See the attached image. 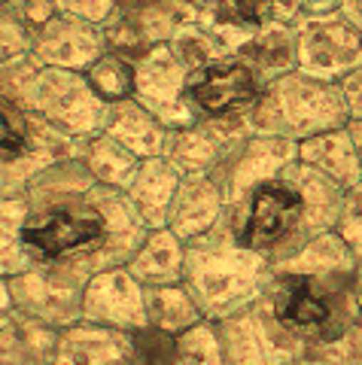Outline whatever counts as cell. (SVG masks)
I'll return each mask as SVG.
<instances>
[{
	"instance_id": "1",
	"label": "cell",
	"mask_w": 362,
	"mask_h": 365,
	"mask_svg": "<svg viewBox=\"0 0 362 365\" xmlns=\"http://www.w3.org/2000/svg\"><path fill=\"white\" fill-rule=\"evenodd\" d=\"M274 280V265L234 241L229 216L205 237L186 244L183 287L205 319H225L256 304Z\"/></svg>"
},
{
	"instance_id": "2",
	"label": "cell",
	"mask_w": 362,
	"mask_h": 365,
	"mask_svg": "<svg viewBox=\"0 0 362 365\" xmlns=\"http://www.w3.org/2000/svg\"><path fill=\"white\" fill-rule=\"evenodd\" d=\"M262 302L304 347L329 344L362 319L353 287H350V274L301 277V274L274 271V280L268 283Z\"/></svg>"
},
{
	"instance_id": "3",
	"label": "cell",
	"mask_w": 362,
	"mask_h": 365,
	"mask_svg": "<svg viewBox=\"0 0 362 365\" xmlns=\"http://www.w3.org/2000/svg\"><path fill=\"white\" fill-rule=\"evenodd\" d=\"M253 134L286 137V140H308L314 134L344 128L350 122L341 88L329 79L292 71L265 83L256 107L250 110Z\"/></svg>"
},
{
	"instance_id": "4",
	"label": "cell",
	"mask_w": 362,
	"mask_h": 365,
	"mask_svg": "<svg viewBox=\"0 0 362 365\" xmlns=\"http://www.w3.org/2000/svg\"><path fill=\"white\" fill-rule=\"evenodd\" d=\"M229 225L237 244L268 259L274 268L296 256L311 237L301 195L284 177L253 189L229 210Z\"/></svg>"
},
{
	"instance_id": "5",
	"label": "cell",
	"mask_w": 362,
	"mask_h": 365,
	"mask_svg": "<svg viewBox=\"0 0 362 365\" xmlns=\"http://www.w3.org/2000/svg\"><path fill=\"white\" fill-rule=\"evenodd\" d=\"M88 280L92 274L79 262H33L6 283L19 314L64 332L83 319V295Z\"/></svg>"
},
{
	"instance_id": "6",
	"label": "cell",
	"mask_w": 362,
	"mask_h": 365,
	"mask_svg": "<svg viewBox=\"0 0 362 365\" xmlns=\"http://www.w3.org/2000/svg\"><path fill=\"white\" fill-rule=\"evenodd\" d=\"M28 110L61 134L86 140V137L104 131L110 104L95 95L86 73L40 67L28 91Z\"/></svg>"
},
{
	"instance_id": "7",
	"label": "cell",
	"mask_w": 362,
	"mask_h": 365,
	"mask_svg": "<svg viewBox=\"0 0 362 365\" xmlns=\"http://www.w3.org/2000/svg\"><path fill=\"white\" fill-rule=\"evenodd\" d=\"M225 365H299L304 344L259 299L225 319H217Z\"/></svg>"
},
{
	"instance_id": "8",
	"label": "cell",
	"mask_w": 362,
	"mask_h": 365,
	"mask_svg": "<svg viewBox=\"0 0 362 365\" xmlns=\"http://www.w3.org/2000/svg\"><path fill=\"white\" fill-rule=\"evenodd\" d=\"M253 137L250 119L229 116V119H198L186 128L167 131L165 153L180 177H213L219 180L229 168L234 153Z\"/></svg>"
},
{
	"instance_id": "9",
	"label": "cell",
	"mask_w": 362,
	"mask_h": 365,
	"mask_svg": "<svg viewBox=\"0 0 362 365\" xmlns=\"http://www.w3.org/2000/svg\"><path fill=\"white\" fill-rule=\"evenodd\" d=\"M265 79L253 67L237 58H219L201 71L189 73L186 101L198 119H229V116H250Z\"/></svg>"
},
{
	"instance_id": "10",
	"label": "cell",
	"mask_w": 362,
	"mask_h": 365,
	"mask_svg": "<svg viewBox=\"0 0 362 365\" xmlns=\"http://www.w3.org/2000/svg\"><path fill=\"white\" fill-rule=\"evenodd\" d=\"M189 71L171 46H155L134 61V101L143 104L167 131L198 122L186 101Z\"/></svg>"
},
{
	"instance_id": "11",
	"label": "cell",
	"mask_w": 362,
	"mask_h": 365,
	"mask_svg": "<svg viewBox=\"0 0 362 365\" xmlns=\"http://www.w3.org/2000/svg\"><path fill=\"white\" fill-rule=\"evenodd\" d=\"M362 64V34L338 13L304 16L299 21V71L338 83Z\"/></svg>"
},
{
	"instance_id": "12",
	"label": "cell",
	"mask_w": 362,
	"mask_h": 365,
	"mask_svg": "<svg viewBox=\"0 0 362 365\" xmlns=\"http://www.w3.org/2000/svg\"><path fill=\"white\" fill-rule=\"evenodd\" d=\"M83 319L116 332H140L146 319V287L128 268L98 271L83 295Z\"/></svg>"
},
{
	"instance_id": "13",
	"label": "cell",
	"mask_w": 362,
	"mask_h": 365,
	"mask_svg": "<svg viewBox=\"0 0 362 365\" xmlns=\"http://www.w3.org/2000/svg\"><path fill=\"white\" fill-rule=\"evenodd\" d=\"M107 52L104 28L88 25L83 19L55 13L46 25L31 34L28 55L40 67H58V71L86 73L100 55Z\"/></svg>"
},
{
	"instance_id": "14",
	"label": "cell",
	"mask_w": 362,
	"mask_h": 365,
	"mask_svg": "<svg viewBox=\"0 0 362 365\" xmlns=\"http://www.w3.org/2000/svg\"><path fill=\"white\" fill-rule=\"evenodd\" d=\"M292 162H299V143L296 140L253 134L250 140L234 153L229 168H225L222 177L217 180L222 186V195H225L229 210H234L253 189L280 180Z\"/></svg>"
},
{
	"instance_id": "15",
	"label": "cell",
	"mask_w": 362,
	"mask_h": 365,
	"mask_svg": "<svg viewBox=\"0 0 362 365\" xmlns=\"http://www.w3.org/2000/svg\"><path fill=\"white\" fill-rule=\"evenodd\" d=\"M225 216H229V204H225L222 186L217 180L183 177L174 192L165 228H171L183 244H192L198 237H205L207 232H213Z\"/></svg>"
},
{
	"instance_id": "16",
	"label": "cell",
	"mask_w": 362,
	"mask_h": 365,
	"mask_svg": "<svg viewBox=\"0 0 362 365\" xmlns=\"http://www.w3.org/2000/svg\"><path fill=\"white\" fill-rule=\"evenodd\" d=\"M52 365H138V347L131 332L79 319L61 332Z\"/></svg>"
},
{
	"instance_id": "17",
	"label": "cell",
	"mask_w": 362,
	"mask_h": 365,
	"mask_svg": "<svg viewBox=\"0 0 362 365\" xmlns=\"http://www.w3.org/2000/svg\"><path fill=\"white\" fill-rule=\"evenodd\" d=\"M198 9L183 0H119L113 19L128 25L146 49L167 46L180 31L198 21Z\"/></svg>"
},
{
	"instance_id": "18",
	"label": "cell",
	"mask_w": 362,
	"mask_h": 365,
	"mask_svg": "<svg viewBox=\"0 0 362 365\" xmlns=\"http://www.w3.org/2000/svg\"><path fill=\"white\" fill-rule=\"evenodd\" d=\"M234 58L253 67L265 83L299 71V25L271 21V25L256 28Z\"/></svg>"
},
{
	"instance_id": "19",
	"label": "cell",
	"mask_w": 362,
	"mask_h": 365,
	"mask_svg": "<svg viewBox=\"0 0 362 365\" xmlns=\"http://www.w3.org/2000/svg\"><path fill=\"white\" fill-rule=\"evenodd\" d=\"M61 332L13 311L0 326V365H52Z\"/></svg>"
},
{
	"instance_id": "20",
	"label": "cell",
	"mask_w": 362,
	"mask_h": 365,
	"mask_svg": "<svg viewBox=\"0 0 362 365\" xmlns=\"http://www.w3.org/2000/svg\"><path fill=\"white\" fill-rule=\"evenodd\" d=\"M180 170L167 162V158H143L140 170L134 174L131 186L125 189V195L131 198L134 210L140 213V220L150 228H165L167 210H171L174 192L180 186Z\"/></svg>"
},
{
	"instance_id": "21",
	"label": "cell",
	"mask_w": 362,
	"mask_h": 365,
	"mask_svg": "<svg viewBox=\"0 0 362 365\" xmlns=\"http://www.w3.org/2000/svg\"><path fill=\"white\" fill-rule=\"evenodd\" d=\"M299 162L320 170V174L335 180L338 186H344V189L356 186L362 180V162H359L356 143H353V137H350L347 125L344 128L323 131V134H314L308 140H301L299 143Z\"/></svg>"
},
{
	"instance_id": "22",
	"label": "cell",
	"mask_w": 362,
	"mask_h": 365,
	"mask_svg": "<svg viewBox=\"0 0 362 365\" xmlns=\"http://www.w3.org/2000/svg\"><path fill=\"white\" fill-rule=\"evenodd\" d=\"M146 289L152 287H171L183 283L186 271V244L171 232V228H152L143 237L140 250L125 265Z\"/></svg>"
},
{
	"instance_id": "23",
	"label": "cell",
	"mask_w": 362,
	"mask_h": 365,
	"mask_svg": "<svg viewBox=\"0 0 362 365\" xmlns=\"http://www.w3.org/2000/svg\"><path fill=\"white\" fill-rule=\"evenodd\" d=\"M284 180L301 195L304 204V216H308V228L311 235L316 232H329L338 225V216H341V204L347 189L338 186L335 180H329L320 170H314L301 162H292L284 170Z\"/></svg>"
},
{
	"instance_id": "24",
	"label": "cell",
	"mask_w": 362,
	"mask_h": 365,
	"mask_svg": "<svg viewBox=\"0 0 362 365\" xmlns=\"http://www.w3.org/2000/svg\"><path fill=\"white\" fill-rule=\"evenodd\" d=\"M104 131L113 137V140L128 146L138 158H158L165 153L167 128L143 104H138L134 98L119 101V104H110Z\"/></svg>"
},
{
	"instance_id": "25",
	"label": "cell",
	"mask_w": 362,
	"mask_h": 365,
	"mask_svg": "<svg viewBox=\"0 0 362 365\" xmlns=\"http://www.w3.org/2000/svg\"><path fill=\"white\" fill-rule=\"evenodd\" d=\"M356 253L341 235L329 228V232L311 235L304 247L284 265H277V274H301V277H338V274H353Z\"/></svg>"
},
{
	"instance_id": "26",
	"label": "cell",
	"mask_w": 362,
	"mask_h": 365,
	"mask_svg": "<svg viewBox=\"0 0 362 365\" xmlns=\"http://www.w3.org/2000/svg\"><path fill=\"white\" fill-rule=\"evenodd\" d=\"M79 158H83L88 174H92L100 186H110V189H119V192H125L131 186V180L140 170V162H143V158L134 155L128 146L113 140L107 131L86 137L83 146H79Z\"/></svg>"
},
{
	"instance_id": "27",
	"label": "cell",
	"mask_w": 362,
	"mask_h": 365,
	"mask_svg": "<svg viewBox=\"0 0 362 365\" xmlns=\"http://www.w3.org/2000/svg\"><path fill=\"white\" fill-rule=\"evenodd\" d=\"M146 319H150V329H158L165 335H180L201 323L205 314L183 283H171V287L146 289Z\"/></svg>"
},
{
	"instance_id": "28",
	"label": "cell",
	"mask_w": 362,
	"mask_h": 365,
	"mask_svg": "<svg viewBox=\"0 0 362 365\" xmlns=\"http://www.w3.org/2000/svg\"><path fill=\"white\" fill-rule=\"evenodd\" d=\"M28 216L25 192L0 189V277L9 280L31 268L33 262L21 247V222Z\"/></svg>"
},
{
	"instance_id": "29",
	"label": "cell",
	"mask_w": 362,
	"mask_h": 365,
	"mask_svg": "<svg viewBox=\"0 0 362 365\" xmlns=\"http://www.w3.org/2000/svg\"><path fill=\"white\" fill-rule=\"evenodd\" d=\"M86 79L104 104H119V101L134 98V61L110 49L88 67Z\"/></svg>"
},
{
	"instance_id": "30",
	"label": "cell",
	"mask_w": 362,
	"mask_h": 365,
	"mask_svg": "<svg viewBox=\"0 0 362 365\" xmlns=\"http://www.w3.org/2000/svg\"><path fill=\"white\" fill-rule=\"evenodd\" d=\"M33 137V113L21 101L0 91V165L16 162L31 146Z\"/></svg>"
},
{
	"instance_id": "31",
	"label": "cell",
	"mask_w": 362,
	"mask_h": 365,
	"mask_svg": "<svg viewBox=\"0 0 362 365\" xmlns=\"http://www.w3.org/2000/svg\"><path fill=\"white\" fill-rule=\"evenodd\" d=\"M171 365H225L219 332L213 319H201L177 335Z\"/></svg>"
},
{
	"instance_id": "32",
	"label": "cell",
	"mask_w": 362,
	"mask_h": 365,
	"mask_svg": "<svg viewBox=\"0 0 362 365\" xmlns=\"http://www.w3.org/2000/svg\"><path fill=\"white\" fill-rule=\"evenodd\" d=\"M167 46H171L177 58L186 64L189 73H195V71H201V67L225 58L222 49H219V43L210 37V31L205 25H201V16H198V21H192V25H186L183 31H180Z\"/></svg>"
},
{
	"instance_id": "33",
	"label": "cell",
	"mask_w": 362,
	"mask_h": 365,
	"mask_svg": "<svg viewBox=\"0 0 362 365\" xmlns=\"http://www.w3.org/2000/svg\"><path fill=\"white\" fill-rule=\"evenodd\" d=\"M301 365H362V319L329 344L304 347Z\"/></svg>"
},
{
	"instance_id": "34",
	"label": "cell",
	"mask_w": 362,
	"mask_h": 365,
	"mask_svg": "<svg viewBox=\"0 0 362 365\" xmlns=\"http://www.w3.org/2000/svg\"><path fill=\"white\" fill-rule=\"evenodd\" d=\"M205 13L219 21H232V25L262 28L274 21V4L271 0H213V6Z\"/></svg>"
},
{
	"instance_id": "35",
	"label": "cell",
	"mask_w": 362,
	"mask_h": 365,
	"mask_svg": "<svg viewBox=\"0 0 362 365\" xmlns=\"http://www.w3.org/2000/svg\"><path fill=\"white\" fill-rule=\"evenodd\" d=\"M28 49H31L28 28L21 25L16 6H9L0 0V67L16 61V58H25Z\"/></svg>"
},
{
	"instance_id": "36",
	"label": "cell",
	"mask_w": 362,
	"mask_h": 365,
	"mask_svg": "<svg viewBox=\"0 0 362 365\" xmlns=\"http://www.w3.org/2000/svg\"><path fill=\"white\" fill-rule=\"evenodd\" d=\"M335 232L350 244V250H353L356 256H362V180L347 189Z\"/></svg>"
},
{
	"instance_id": "37",
	"label": "cell",
	"mask_w": 362,
	"mask_h": 365,
	"mask_svg": "<svg viewBox=\"0 0 362 365\" xmlns=\"http://www.w3.org/2000/svg\"><path fill=\"white\" fill-rule=\"evenodd\" d=\"M177 335H165L158 329H140L134 332V347H138V365H171Z\"/></svg>"
},
{
	"instance_id": "38",
	"label": "cell",
	"mask_w": 362,
	"mask_h": 365,
	"mask_svg": "<svg viewBox=\"0 0 362 365\" xmlns=\"http://www.w3.org/2000/svg\"><path fill=\"white\" fill-rule=\"evenodd\" d=\"M55 6L64 16H73V19L88 21V25L104 28L113 19V13H116L119 0H55Z\"/></svg>"
},
{
	"instance_id": "39",
	"label": "cell",
	"mask_w": 362,
	"mask_h": 365,
	"mask_svg": "<svg viewBox=\"0 0 362 365\" xmlns=\"http://www.w3.org/2000/svg\"><path fill=\"white\" fill-rule=\"evenodd\" d=\"M338 88H341L350 122H362V64L338 79Z\"/></svg>"
},
{
	"instance_id": "40",
	"label": "cell",
	"mask_w": 362,
	"mask_h": 365,
	"mask_svg": "<svg viewBox=\"0 0 362 365\" xmlns=\"http://www.w3.org/2000/svg\"><path fill=\"white\" fill-rule=\"evenodd\" d=\"M304 16H326V13H338L341 0H301Z\"/></svg>"
},
{
	"instance_id": "41",
	"label": "cell",
	"mask_w": 362,
	"mask_h": 365,
	"mask_svg": "<svg viewBox=\"0 0 362 365\" xmlns=\"http://www.w3.org/2000/svg\"><path fill=\"white\" fill-rule=\"evenodd\" d=\"M341 16L362 34V0H341Z\"/></svg>"
},
{
	"instance_id": "42",
	"label": "cell",
	"mask_w": 362,
	"mask_h": 365,
	"mask_svg": "<svg viewBox=\"0 0 362 365\" xmlns=\"http://www.w3.org/2000/svg\"><path fill=\"white\" fill-rule=\"evenodd\" d=\"M13 311H16V307H13V299H9V283L0 277V326L13 317Z\"/></svg>"
},
{
	"instance_id": "43",
	"label": "cell",
	"mask_w": 362,
	"mask_h": 365,
	"mask_svg": "<svg viewBox=\"0 0 362 365\" xmlns=\"http://www.w3.org/2000/svg\"><path fill=\"white\" fill-rule=\"evenodd\" d=\"M350 287H353V299H356L359 311H362V256L356 259V265H353V274H350Z\"/></svg>"
},
{
	"instance_id": "44",
	"label": "cell",
	"mask_w": 362,
	"mask_h": 365,
	"mask_svg": "<svg viewBox=\"0 0 362 365\" xmlns=\"http://www.w3.org/2000/svg\"><path fill=\"white\" fill-rule=\"evenodd\" d=\"M347 131H350V137H353L356 153H359V162H362V122H347Z\"/></svg>"
},
{
	"instance_id": "45",
	"label": "cell",
	"mask_w": 362,
	"mask_h": 365,
	"mask_svg": "<svg viewBox=\"0 0 362 365\" xmlns=\"http://www.w3.org/2000/svg\"><path fill=\"white\" fill-rule=\"evenodd\" d=\"M183 4H189V6H195L198 13H205V9H210L213 6V0H183Z\"/></svg>"
},
{
	"instance_id": "46",
	"label": "cell",
	"mask_w": 362,
	"mask_h": 365,
	"mask_svg": "<svg viewBox=\"0 0 362 365\" xmlns=\"http://www.w3.org/2000/svg\"><path fill=\"white\" fill-rule=\"evenodd\" d=\"M4 4H9V6H21V4H28V0H4Z\"/></svg>"
},
{
	"instance_id": "47",
	"label": "cell",
	"mask_w": 362,
	"mask_h": 365,
	"mask_svg": "<svg viewBox=\"0 0 362 365\" xmlns=\"http://www.w3.org/2000/svg\"><path fill=\"white\" fill-rule=\"evenodd\" d=\"M299 365H301V362H299Z\"/></svg>"
}]
</instances>
